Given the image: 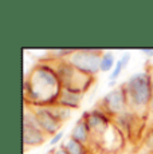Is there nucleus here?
<instances>
[{
    "instance_id": "f257e3e1",
    "label": "nucleus",
    "mask_w": 153,
    "mask_h": 154,
    "mask_svg": "<svg viewBox=\"0 0 153 154\" xmlns=\"http://www.w3.org/2000/svg\"><path fill=\"white\" fill-rule=\"evenodd\" d=\"M61 90L62 83L51 62H39L24 79V105L31 107L52 106L57 103Z\"/></svg>"
},
{
    "instance_id": "f03ea898",
    "label": "nucleus",
    "mask_w": 153,
    "mask_h": 154,
    "mask_svg": "<svg viewBox=\"0 0 153 154\" xmlns=\"http://www.w3.org/2000/svg\"><path fill=\"white\" fill-rule=\"evenodd\" d=\"M152 85L153 74L148 70L134 72L126 79L125 83H122L126 99H128L129 110L144 118L149 112L152 99Z\"/></svg>"
},
{
    "instance_id": "7ed1b4c3",
    "label": "nucleus",
    "mask_w": 153,
    "mask_h": 154,
    "mask_svg": "<svg viewBox=\"0 0 153 154\" xmlns=\"http://www.w3.org/2000/svg\"><path fill=\"white\" fill-rule=\"evenodd\" d=\"M48 60L51 62L58 76H59L62 87L75 90L85 94L95 82V76L87 75V74L76 70L67 59H61V60H51V59H48Z\"/></svg>"
},
{
    "instance_id": "20e7f679",
    "label": "nucleus",
    "mask_w": 153,
    "mask_h": 154,
    "mask_svg": "<svg viewBox=\"0 0 153 154\" xmlns=\"http://www.w3.org/2000/svg\"><path fill=\"white\" fill-rule=\"evenodd\" d=\"M104 54L102 50L95 48H76L71 55L67 58V60L75 67L76 70L87 74V75L95 76L99 70L101 56Z\"/></svg>"
},
{
    "instance_id": "39448f33",
    "label": "nucleus",
    "mask_w": 153,
    "mask_h": 154,
    "mask_svg": "<svg viewBox=\"0 0 153 154\" xmlns=\"http://www.w3.org/2000/svg\"><path fill=\"white\" fill-rule=\"evenodd\" d=\"M47 135L42 131L38 123L36 115L31 106L24 105L23 111V145L24 147H36L43 145L47 140Z\"/></svg>"
},
{
    "instance_id": "423d86ee",
    "label": "nucleus",
    "mask_w": 153,
    "mask_h": 154,
    "mask_svg": "<svg viewBox=\"0 0 153 154\" xmlns=\"http://www.w3.org/2000/svg\"><path fill=\"white\" fill-rule=\"evenodd\" d=\"M97 107L101 109L104 112H106L109 117L117 118L121 115L122 112L129 110L128 106V99H126V94L123 90L122 85L116 86L110 91H108L101 99H99Z\"/></svg>"
},
{
    "instance_id": "0eeeda50",
    "label": "nucleus",
    "mask_w": 153,
    "mask_h": 154,
    "mask_svg": "<svg viewBox=\"0 0 153 154\" xmlns=\"http://www.w3.org/2000/svg\"><path fill=\"white\" fill-rule=\"evenodd\" d=\"M82 115L86 118L90 133H92V143H90V147H93L92 145L93 143L95 145L97 142L101 140L102 135H104L114 123V119L111 117H109L106 112H104L98 107H94L93 110L85 111Z\"/></svg>"
},
{
    "instance_id": "6e6552de",
    "label": "nucleus",
    "mask_w": 153,
    "mask_h": 154,
    "mask_svg": "<svg viewBox=\"0 0 153 154\" xmlns=\"http://www.w3.org/2000/svg\"><path fill=\"white\" fill-rule=\"evenodd\" d=\"M32 109H34V112L36 115L40 129L47 137H54L57 133L61 131L63 123L55 117L50 106H36V107Z\"/></svg>"
},
{
    "instance_id": "1a4fd4ad",
    "label": "nucleus",
    "mask_w": 153,
    "mask_h": 154,
    "mask_svg": "<svg viewBox=\"0 0 153 154\" xmlns=\"http://www.w3.org/2000/svg\"><path fill=\"white\" fill-rule=\"evenodd\" d=\"M83 95L85 94L79 93V91L62 87L61 94L58 97V100L55 105L63 106V107H67L70 110H76V109L81 107V103L83 100Z\"/></svg>"
},
{
    "instance_id": "9d476101",
    "label": "nucleus",
    "mask_w": 153,
    "mask_h": 154,
    "mask_svg": "<svg viewBox=\"0 0 153 154\" xmlns=\"http://www.w3.org/2000/svg\"><path fill=\"white\" fill-rule=\"evenodd\" d=\"M70 137L90 146V143H92V133H90L87 121L83 115L79 117L78 121L75 122V125L73 126V130H71V133H70Z\"/></svg>"
},
{
    "instance_id": "9b49d317",
    "label": "nucleus",
    "mask_w": 153,
    "mask_h": 154,
    "mask_svg": "<svg viewBox=\"0 0 153 154\" xmlns=\"http://www.w3.org/2000/svg\"><path fill=\"white\" fill-rule=\"evenodd\" d=\"M61 146L63 147V150L67 154H93V150L89 145L82 143V142L76 141L71 137H69L66 141L62 142Z\"/></svg>"
},
{
    "instance_id": "f8f14e48",
    "label": "nucleus",
    "mask_w": 153,
    "mask_h": 154,
    "mask_svg": "<svg viewBox=\"0 0 153 154\" xmlns=\"http://www.w3.org/2000/svg\"><path fill=\"white\" fill-rule=\"evenodd\" d=\"M116 56L113 51H104L101 56V63H99V70L101 72H111L116 67Z\"/></svg>"
},
{
    "instance_id": "ddd939ff",
    "label": "nucleus",
    "mask_w": 153,
    "mask_h": 154,
    "mask_svg": "<svg viewBox=\"0 0 153 154\" xmlns=\"http://www.w3.org/2000/svg\"><path fill=\"white\" fill-rule=\"evenodd\" d=\"M50 107H51L52 112L55 114V117H57L62 123H64L66 121H69L73 115V110H70V109H67V107H63V106L52 105V106H50Z\"/></svg>"
},
{
    "instance_id": "4468645a",
    "label": "nucleus",
    "mask_w": 153,
    "mask_h": 154,
    "mask_svg": "<svg viewBox=\"0 0 153 154\" xmlns=\"http://www.w3.org/2000/svg\"><path fill=\"white\" fill-rule=\"evenodd\" d=\"M125 70L123 69V66H122V63H121V60H117V63H116V67H114L113 69V71H111L110 72V75H109V86H110V87H116V82L118 81V78H120V75H121L122 74V71Z\"/></svg>"
},
{
    "instance_id": "2eb2a0df",
    "label": "nucleus",
    "mask_w": 153,
    "mask_h": 154,
    "mask_svg": "<svg viewBox=\"0 0 153 154\" xmlns=\"http://www.w3.org/2000/svg\"><path fill=\"white\" fill-rule=\"evenodd\" d=\"M144 145H145V147L149 150V152L153 153V127L146 131L145 137H144Z\"/></svg>"
},
{
    "instance_id": "dca6fc26",
    "label": "nucleus",
    "mask_w": 153,
    "mask_h": 154,
    "mask_svg": "<svg viewBox=\"0 0 153 154\" xmlns=\"http://www.w3.org/2000/svg\"><path fill=\"white\" fill-rule=\"evenodd\" d=\"M63 134H64V133H63V130H61V131L59 133H57V134H55L54 135V137H51V140H50V142H48V145H50V146H57V145L58 143H59V142L62 141V138H63Z\"/></svg>"
},
{
    "instance_id": "f3484780",
    "label": "nucleus",
    "mask_w": 153,
    "mask_h": 154,
    "mask_svg": "<svg viewBox=\"0 0 153 154\" xmlns=\"http://www.w3.org/2000/svg\"><path fill=\"white\" fill-rule=\"evenodd\" d=\"M130 59H132L130 52H123V54H122V56L120 58V60H121V63H122L123 69H126V67L129 66V62H130Z\"/></svg>"
},
{
    "instance_id": "a211bd4d",
    "label": "nucleus",
    "mask_w": 153,
    "mask_h": 154,
    "mask_svg": "<svg viewBox=\"0 0 153 154\" xmlns=\"http://www.w3.org/2000/svg\"><path fill=\"white\" fill-rule=\"evenodd\" d=\"M50 152H51V154H67V153L63 150V147H62L61 145H59L58 147H54V149H51Z\"/></svg>"
},
{
    "instance_id": "6ab92c4d",
    "label": "nucleus",
    "mask_w": 153,
    "mask_h": 154,
    "mask_svg": "<svg viewBox=\"0 0 153 154\" xmlns=\"http://www.w3.org/2000/svg\"><path fill=\"white\" fill-rule=\"evenodd\" d=\"M140 51L142 54H145L146 56H153V48H141Z\"/></svg>"
},
{
    "instance_id": "aec40b11",
    "label": "nucleus",
    "mask_w": 153,
    "mask_h": 154,
    "mask_svg": "<svg viewBox=\"0 0 153 154\" xmlns=\"http://www.w3.org/2000/svg\"><path fill=\"white\" fill-rule=\"evenodd\" d=\"M149 112L153 114V85H152V99H151V106H149Z\"/></svg>"
},
{
    "instance_id": "412c9836",
    "label": "nucleus",
    "mask_w": 153,
    "mask_h": 154,
    "mask_svg": "<svg viewBox=\"0 0 153 154\" xmlns=\"http://www.w3.org/2000/svg\"><path fill=\"white\" fill-rule=\"evenodd\" d=\"M46 154H51V152H50V150H48V152H47V153H46Z\"/></svg>"
},
{
    "instance_id": "4be33fe9",
    "label": "nucleus",
    "mask_w": 153,
    "mask_h": 154,
    "mask_svg": "<svg viewBox=\"0 0 153 154\" xmlns=\"http://www.w3.org/2000/svg\"><path fill=\"white\" fill-rule=\"evenodd\" d=\"M93 154H94V153H93Z\"/></svg>"
}]
</instances>
